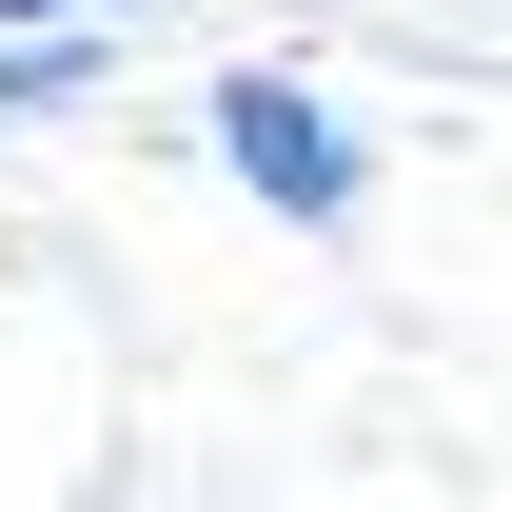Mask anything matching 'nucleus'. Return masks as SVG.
<instances>
[{"label": "nucleus", "mask_w": 512, "mask_h": 512, "mask_svg": "<svg viewBox=\"0 0 512 512\" xmlns=\"http://www.w3.org/2000/svg\"><path fill=\"white\" fill-rule=\"evenodd\" d=\"M0 99H79V40H20V60H0Z\"/></svg>", "instance_id": "2"}, {"label": "nucleus", "mask_w": 512, "mask_h": 512, "mask_svg": "<svg viewBox=\"0 0 512 512\" xmlns=\"http://www.w3.org/2000/svg\"><path fill=\"white\" fill-rule=\"evenodd\" d=\"M217 119H237V178H276V197H296V217H355V158H335V138H316V99H276V79H237Z\"/></svg>", "instance_id": "1"}, {"label": "nucleus", "mask_w": 512, "mask_h": 512, "mask_svg": "<svg viewBox=\"0 0 512 512\" xmlns=\"http://www.w3.org/2000/svg\"><path fill=\"white\" fill-rule=\"evenodd\" d=\"M0 20H60V0H0Z\"/></svg>", "instance_id": "3"}]
</instances>
